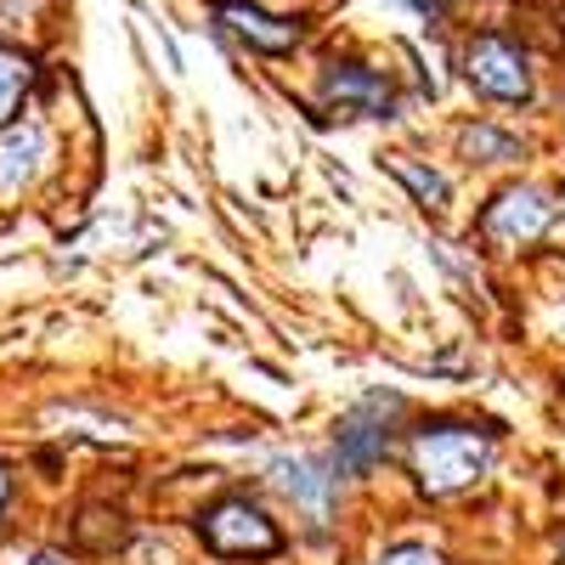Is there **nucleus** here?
<instances>
[{"instance_id": "7ed1b4c3", "label": "nucleus", "mask_w": 565, "mask_h": 565, "mask_svg": "<svg viewBox=\"0 0 565 565\" xmlns=\"http://www.w3.org/2000/svg\"><path fill=\"white\" fill-rule=\"evenodd\" d=\"M199 532H204V543H210L215 554H271V548H277V526L266 521L249 498L215 503L204 521H199Z\"/></svg>"}, {"instance_id": "f257e3e1", "label": "nucleus", "mask_w": 565, "mask_h": 565, "mask_svg": "<svg viewBox=\"0 0 565 565\" xmlns=\"http://www.w3.org/2000/svg\"><path fill=\"white\" fill-rule=\"evenodd\" d=\"M492 463V436L469 424H424L413 436V476L430 498H452L476 487Z\"/></svg>"}, {"instance_id": "423d86ee", "label": "nucleus", "mask_w": 565, "mask_h": 565, "mask_svg": "<svg viewBox=\"0 0 565 565\" xmlns=\"http://www.w3.org/2000/svg\"><path fill=\"white\" fill-rule=\"evenodd\" d=\"M215 12H221V23L238 34L244 45H255V52H295L300 45V23H289V18H271V12H260L255 0H215Z\"/></svg>"}, {"instance_id": "6e6552de", "label": "nucleus", "mask_w": 565, "mask_h": 565, "mask_svg": "<svg viewBox=\"0 0 565 565\" xmlns=\"http://www.w3.org/2000/svg\"><path fill=\"white\" fill-rule=\"evenodd\" d=\"M271 481L289 492L311 521H328V498H334V476H322V463L311 458H277L271 463Z\"/></svg>"}, {"instance_id": "f8f14e48", "label": "nucleus", "mask_w": 565, "mask_h": 565, "mask_svg": "<svg viewBox=\"0 0 565 565\" xmlns=\"http://www.w3.org/2000/svg\"><path fill=\"white\" fill-rule=\"evenodd\" d=\"M463 148H469V153H487V159H514V136H498V130L481 125V130L463 136Z\"/></svg>"}, {"instance_id": "2eb2a0df", "label": "nucleus", "mask_w": 565, "mask_h": 565, "mask_svg": "<svg viewBox=\"0 0 565 565\" xmlns=\"http://www.w3.org/2000/svg\"><path fill=\"white\" fill-rule=\"evenodd\" d=\"M413 7H418V12H441V7H447V0H413Z\"/></svg>"}, {"instance_id": "0eeeda50", "label": "nucleus", "mask_w": 565, "mask_h": 565, "mask_svg": "<svg viewBox=\"0 0 565 565\" xmlns=\"http://www.w3.org/2000/svg\"><path fill=\"white\" fill-rule=\"evenodd\" d=\"M322 90H328V103L345 108V114H391V85L380 74H367L362 63H334Z\"/></svg>"}, {"instance_id": "20e7f679", "label": "nucleus", "mask_w": 565, "mask_h": 565, "mask_svg": "<svg viewBox=\"0 0 565 565\" xmlns=\"http://www.w3.org/2000/svg\"><path fill=\"white\" fill-rule=\"evenodd\" d=\"M548 221H554L548 193H537V186H509V193H498V204L487 210L481 232H487L492 244H503V249H521V244L543 238Z\"/></svg>"}, {"instance_id": "4468645a", "label": "nucleus", "mask_w": 565, "mask_h": 565, "mask_svg": "<svg viewBox=\"0 0 565 565\" xmlns=\"http://www.w3.org/2000/svg\"><path fill=\"white\" fill-rule=\"evenodd\" d=\"M7 492L12 487H7V469H0V521H7Z\"/></svg>"}, {"instance_id": "dca6fc26", "label": "nucleus", "mask_w": 565, "mask_h": 565, "mask_svg": "<svg viewBox=\"0 0 565 565\" xmlns=\"http://www.w3.org/2000/svg\"><path fill=\"white\" fill-rule=\"evenodd\" d=\"M34 565H63V559H52V554H45V559H34Z\"/></svg>"}, {"instance_id": "39448f33", "label": "nucleus", "mask_w": 565, "mask_h": 565, "mask_svg": "<svg viewBox=\"0 0 565 565\" xmlns=\"http://www.w3.org/2000/svg\"><path fill=\"white\" fill-rule=\"evenodd\" d=\"M391 413H396V402H385V396H367L362 407L345 413V424H340V463L345 469H373L380 463V452L391 441V430H385Z\"/></svg>"}, {"instance_id": "ddd939ff", "label": "nucleus", "mask_w": 565, "mask_h": 565, "mask_svg": "<svg viewBox=\"0 0 565 565\" xmlns=\"http://www.w3.org/2000/svg\"><path fill=\"white\" fill-rule=\"evenodd\" d=\"M380 565H441V554H436V548H418V543H407V548L380 554Z\"/></svg>"}, {"instance_id": "9b49d317", "label": "nucleus", "mask_w": 565, "mask_h": 565, "mask_svg": "<svg viewBox=\"0 0 565 565\" xmlns=\"http://www.w3.org/2000/svg\"><path fill=\"white\" fill-rule=\"evenodd\" d=\"M391 170H396V175H402V181H407V186H413V193H418L424 204H430V210H441V204H447V181H441V175H424V170H418V164H407V159H391Z\"/></svg>"}, {"instance_id": "9d476101", "label": "nucleus", "mask_w": 565, "mask_h": 565, "mask_svg": "<svg viewBox=\"0 0 565 565\" xmlns=\"http://www.w3.org/2000/svg\"><path fill=\"white\" fill-rule=\"evenodd\" d=\"M29 85H34V63L23 52H12V45H0V125L23 108Z\"/></svg>"}, {"instance_id": "f03ea898", "label": "nucleus", "mask_w": 565, "mask_h": 565, "mask_svg": "<svg viewBox=\"0 0 565 565\" xmlns=\"http://www.w3.org/2000/svg\"><path fill=\"white\" fill-rule=\"evenodd\" d=\"M463 74L476 90L498 103H526L532 97V68H526V52L514 45L509 34H476L463 45Z\"/></svg>"}, {"instance_id": "1a4fd4ad", "label": "nucleus", "mask_w": 565, "mask_h": 565, "mask_svg": "<svg viewBox=\"0 0 565 565\" xmlns=\"http://www.w3.org/2000/svg\"><path fill=\"white\" fill-rule=\"evenodd\" d=\"M45 159V130L40 125H23V130H7L0 136V186H23Z\"/></svg>"}]
</instances>
